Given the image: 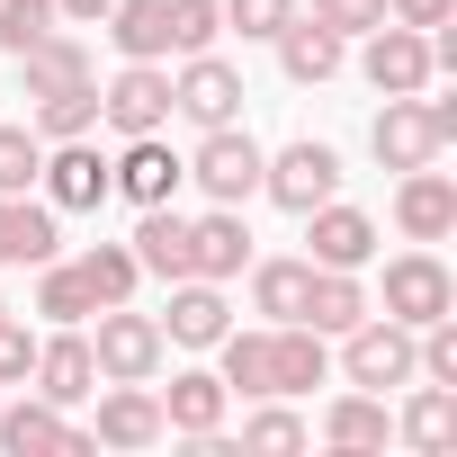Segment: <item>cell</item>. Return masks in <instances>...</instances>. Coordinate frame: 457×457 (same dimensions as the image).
I'll return each mask as SVG.
<instances>
[{
  "label": "cell",
  "instance_id": "cell-8",
  "mask_svg": "<svg viewBox=\"0 0 457 457\" xmlns=\"http://www.w3.org/2000/svg\"><path fill=\"white\" fill-rule=\"evenodd\" d=\"M179 179H188V162L162 135H126V153L108 162V197H126V206H162V197H179Z\"/></svg>",
  "mask_w": 457,
  "mask_h": 457
},
{
  "label": "cell",
  "instance_id": "cell-24",
  "mask_svg": "<svg viewBox=\"0 0 457 457\" xmlns=\"http://www.w3.org/2000/svg\"><path fill=\"white\" fill-rule=\"evenodd\" d=\"M99 28H108V46H117L126 63H162V54H170V10H162V0H117Z\"/></svg>",
  "mask_w": 457,
  "mask_h": 457
},
{
  "label": "cell",
  "instance_id": "cell-27",
  "mask_svg": "<svg viewBox=\"0 0 457 457\" xmlns=\"http://www.w3.org/2000/svg\"><path fill=\"white\" fill-rule=\"evenodd\" d=\"M28 126H37L46 144H72V135H90V126H99V81H72V90H37V99H28Z\"/></svg>",
  "mask_w": 457,
  "mask_h": 457
},
{
  "label": "cell",
  "instance_id": "cell-15",
  "mask_svg": "<svg viewBox=\"0 0 457 457\" xmlns=\"http://www.w3.org/2000/svg\"><path fill=\"white\" fill-rule=\"evenodd\" d=\"M252 270V234H243V206H215V215H197L188 224V278H243Z\"/></svg>",
  "mask_w": 457,
  "mask_h": 457
},
{
  "label": "cell",
  "instance_id": "cell-32",
  "mask_svg": "<svg viewBox=\"0 0 457 457\" xmlns=\"http://www.w3.org/2000/svg\"><path fill=\"white\" fill-rule=\"evenodd\" d=\"M37 314H46V323H90L99 296H90V278H81L72 261H46V278H37Z\"/></svg>",
  "mask_w": 457,
  "mask_h": 457
},
{
  "label": "cell",
  "instance_id": "cell-1",
  "mask_svg": "<svg viewBox=\"0 0 457 457\" xmlns=\"http://www.w3.org/2000/svg\"><path fill=\"white\" fill-rule=\"evenodd\" d=\"M162 323L135 314V305H99V332H90V359H99V386H153L162 377Z\"/></svg>",
  "mask_w": 457,
  "mask_h": 457
},
{
  "label": "cell",
  "instance_id": "cell-7",
  "mask_svg": "<svg viewBox=\"0 0 457 457\" xmlns=\"http://www.w3.org/2000/svg\"><path fill=\"white\" fill-rule=\"evenodd\" d=\"M99 126H117V135H162V126H170V72H162V63H126V72L99 90Z\"/></svg>",
  "mask_w": 457,
  "mask_h": 457
},
{
  "label": "cell",
  "instance_id": "cell-2",
  "mask_svg": "<svg viewBox=\"0 0 457 457\" xmlns=\"http://www.w3.org/2000/svg\"><path fill=\"white\" fill-rule=\"evenodd\" d=\"M341 377H350V386H368V395L412 386V332H403L395 314H359V323L341 332Z\"/></svg>",
  "mask_w": 457,
  "mask_h": 457
},
{
  "label": "cell",
  "instance_id": "cell-20",
  "mask_svg": "<svg viewBox=\"0 0 457 457\" xmlns=\"http://www.w3.org/2000/svg\"><path fill=\"white\" fill-rule=\"evenodd\" d=\"M153 439H162L153 386H108L99 395V421H90V448H153Z\"/></svg>",
  "mask_w": 457,
  "mask_h": 457
},
{
  "label": "cell",
  "instance_id": "cell-33",
  "mask_svg": "<svg viewBox=\"0 0 457 457\" xmlns=\"http://www.w3.org/2000/svg\"><path fill=\"white\" fill-rule=\"evenodd\" d=\"M215 350H224V368H215L224 395H270V332H224Z\"/></svg>",
  "mask_w": 457,
  "mask_h": 457
},
{
  "label": "cell",
  "instance_id": "cell-34",
  "mask_svg": "<svg viewBox=\"0 0 457 457\" xmlns=\"http://www.w3.org/2000/svg\"><path fill=\"white\" fill-rule=\"evenodd\" d=\"M54 28H63L54 0H0V54H10V63H19L37 37H54Z\"/></svg>",
  "mask_w": 457,
  "mask_h": 457
},
{
  "label": "cell",
  "instance_id": "cell-30",
  "mask_svg": "<svg viewBox=\"0 0 457 457\" xmlns=\"http://www.w3.org/2000/svg\"><path fill=\"white\" fill-rule=\"evenodd\" d=\"M72 270L90 278V296H99V305H135V287H144V261H135V243H90Z\"/></svg>",
  "mask_w": 457,
  "mask_h": 457
},
{
  "label": "cell",
  "instance_id": "cell-43",
  "mask_svg": "<svg viewBox=\"0 0 457 457\" xmlns=\"http://www.w3.org/2000/svg\"><path fill=\"white\" fill-rule=\"evenodd\" d=\"M421 117H430V135H439V144H457V99H421Z\"/></svg>",
  "mask_w": 457,
  "mask_h": 457
},
{
  "label": "cell",
  "instance_id": "cell-28",
  "mask_svg": "<svg viewBox=\"0 0 457 457\" xmlns=\"http://www.w3.org/2000/svg\"><path fill=\"white\" fill-rule=\"evenodd\" d=\"M323 439H332V448H350V457H359V448H386V439H395V421H386V395L350 386V395L323 412Z\"/></svg>",
  "mask_w": 457,
  "mask_h": 457
},
{
  "label": "cell",
  "instance_id": "cell-36",
  "mask_svg": "<svg viewBox=\"0 0 457 457\" xmlns=\"http://www.w3.org/2000/svg\"><path fill=\"white\" fill-rule=\"evenodd\" d=\"M170 10V54H206L224 37V0H162Z\"/></svg>",
  "mask_w": 457,
  "mask_h": 457
},
{
  "label": "cell",
  "instance_id": "cell-21",
  "mask_svg": "<svg viewBox=\"0 0 457 457\" xmlns=\"http://www.w3.org/2000/svg\"><path fill=\"white\" fill-rule=\"evenodd\" d=\"M135 261H144V278H188V215L162 197V206H135Z\"/></svg>",
  "mask_w": 457,
  "mask_h": 457
},
{
  "label": "cell",
  "instance_id": "cell-17",
  "mask_svg": "<svg viewBox=\"0 0 457 457\" xmlns=\"http://www.w3.org/2000/svg\"><path fill=\"white\" fill-rule=\"evenodd\" d=\"M0 448L10 457H63V448H90V430L63 421V403H0Z\"/></svg>",
  "mask_w": 457,
  "mask_h": 457
},
{
  "label": "cell",
  "instance_id": "cell-39",
  "mask_svg": "<svg viewBox=\"0 0 457 457\" xmlns=\"http://www.w3.org/2000/svg\"><path fill=\"white\" fill-rule=\"evenodd\" d=\"M305 19H323L332 37H368V28H386V0H314Z\"/></svg>",
  "mask_w": 457,
  "mask_h": 457
},
{
  "label": "cell",
  "instance_id": "cell-42",
  "mask_svg": "<svg viewBox=\"0 0 457 457\" xmlns=\"http://www.w3.org/2000/svg\"><path fill=\"white\" fill-rule=\"evenodd\" d=\"M54 10H63V28H99V19L117 10V0H54Z\"/></svg>",
  "mask_w": 457,
  "mask_h": 457
},
{
  "label": "cell",
  "instance_id": "cell-40",
  "mask_svg": "<svg viewBox=\"0 0 457 457\" xmlns=\"http://www.w3.org/2000/svg\"><path fill=\"white\" fill-rule=\"evenodd\" d=\"M28 368H37V332L19 314H0V386H28Z\"/></svg>",
  "mask_w": 457,
  "mask_h": 457
},
{
  "label": "cell",
  "instance_id": "cell-3",
  "mask_svg": "<svg viewBox=\"0 0 457 457\" xmlns=\"http://www.w3.org/2000/svg\"><path fill=\"white\" fill-rule=\"evenodd\" d=\"M261 162H270V153H261V144L243 135V117H234V126H206V144L188 153V179H197L215 206H243V197H261Z\"/></svg>",
  "mask_w": 457,
  "mask_h": 457
},
{
  "label": "cell",
  "instance_id": "cell-11",
  "mask_svg": "<svg viewBox=\"0 0 457 457\" xmlns=\"http://www.w3.org/2000/svg\"><path fill=\"white\" fill-rule=\"evenodd\" d=\"M359 63H368V81H377L386 99L430 90V37H421V28H395V19L368 28V54H359Z\"/></svg>",
  "mask_w": 457,
  "mask_h": 457
},
{
  "label": "cell",
  "instance_id": "cell-5",
  "mask_svg": "<svg viewBox=\"0 0 457 457\" xmlns=\"http://www.w3.org/2000/svg\"><path fill=\"white\" fill-rule=\"evenodd\" d=\"M170 117H188V126H234V117H243V72L224 63L215 46H206V54H179Z\"/></svg>",
  "mask_w": 457,
  "mask_h": 457
},
{
  "label": "cell",
  "instance_id": "cell-41",
  "mask_svg": "<svg viewBox=\"0 0 457 457\" xmlns=\"http://www.w3.org/2000/svg\"><path fill=\"white\" fill-rule=\"evenodd\" d=\"M386 19H395V28H448L457 0H386Z\"/></svg>",
  "mask_w": 457,
  "mask_h": 457
},
{
  "label": "cell",
  "instance_id": "cell-6",
  "mask_svg": "<svg viewBox=\"0 0 457 457\" xmlns=\"http://www.w3.org/2000/svg\"><path fill=\"white\" fill-rule=\"evenodd\" d=\"M261 188L287 206V215H305V206H323V197H341V153L332 144H287L278 162H261Z\"/></svg>",
  "mask_w": 457,
  "mask_h": 457
},
{
  "label": "cell",
  "instance_id": "cell-12",
  "mask_svg": "<svg viewBox=\"0 0 457 457\" xmlns=\"http://www.w3.org/2000/svg\"><path fill=\"white\" fill-rule=\"evenodd\" d=\"M46 206L54 215H90L99 197H108V162L90 153V135H72V144H46Z\"/></svg>",
  "mask_w": 457,
  "mask_h": 457
},
{
  "label": "cell",
  "instance_id": "cell-38",
  "mask_svg": "<svg viewBox=\"0 0 457 457\" xmlns=\"http://www.w3.org/2000/svg\"><path fill=\"white\" fill-rule=\"evenodd\" d=\"M287 19H296V0H224V28H243V37H261V46H270Z\"/></svg>",
  "mask_w": 457,
  "mask_h": 457
},
{
  "label": "cell",
  "instance_id": "cell-9",
  "mask_svg": "<svg viewBox=\"0 0 457 457\" xmlns=\"http://www.w3.org/2000/svg\"><path fill=\"white\" fill-rule=\"evenodd\" d=\"M305 243H314V252H305L314 270H368V261H377V215L323 197V206H305Z\"/></svg>",
  "mask_w": 457,
  "mask_h": 457
},
{
  "label": "cell",
  "instance_id": "cell-26",
  "mask_svg": "<svg viewBox=\"0 0 457 457\" xmlns=\"http://www.w3.org/2000/svg\"><path fill=\"white\" fill-rule=\"evenodd\" d=\"M19 72H28V99H37V90H72V81H99V72H90V46H81V37H63V28H54V37H37V46L19 54Z\"/></svg>",
  "mask_w": 457,
  "mask_h": 457
},
{
  "label": "cell",
  "instance_id": "cell-13",
  "mask_svg": "<svg viewBox=\"0 0 457 457\" xmlns=\"http://www.w3.org/2000/svg\"><path fill=\"white\" fill-rule=\"evenodd\" d=\"M153 323H162V341H179V350H215L224 332H234L215 278H170V314H153Z\"/></svg>",
  "mask_w": 457,
  "mask_h": 457
},
{
  "label": "cell",
  "instance_id": "cell-19",
  "mask_svg": "<svg viewBox=\"0 0 457 457\" xmlns=\"http://www.w3.org/2000/svg\"><path fill=\"white\" fill-rule=\"evenodd\" d=\"M332 377V350L314 323H270V395H314Z\"/></svg>",
  "mask_w": 457,
  "mask_h": 457
},
{
  "label": "cell",
  "instance_id": "cell-14",
  "mask_svg": "<svg viewBox=\"0 0 457 457\" xmlns=\"http://www.w3.org/2000/svg\"><path fill=\"white\" fill-rule=\"evenodd\" d=\"M37 395L46 403H81V395H99V359H90V332L81 323H63L54 341H37Z\"/></svg>",
  "mask_w": 457,
  "mask_h": 457
},
{
  "label": "cell",
  "instance_id": "cell-23",
  "mask_svg": "<svg viewBox=\"0 0 457 457\" xmlns=\"http://www.w3.org/2000/svg\"><path fill=\"white\" fill-rule=\"evenodd\" d=\"M270 46H278V63H287V81H305V90L341 72V37H332L323 19H305V10H296V19H287V28L270 37Z\"/></svg>",
  "mask_w": 457,
  "mask_h": 457
},
{
  "label": "cell",
  "instance_id": "cell-37",
  "mask_svg": "<svg viewBox=\"0 0 457 457\" xmlns=\"http://www.w3.org/2000/svg\"><path fill=\"white\" fill-rule=\"evenodd\" d=\"M243 448H261V457H287V448H305V421L270 403V412H252V421H243Z\"/></svg>",
  "mask_w": 457,
  "mask_h": 457
},
{
  "label": "cell",
  "instance_id": "cell-16",
  "mask_svg": "<svg viewBox=\"0 0 457 457\" xmlns=\"http://www.w3.org/2000/svg\"><path fill=\"white\" fill-rule=\"evenodd\" d=\"M153 403H162V430H179V439H215L234 395H224V377H206V368H179Z\"/></svg>",
  "mask_w": 457,
  "mask_h": 457
},
{
  "label": "cell",
  "instance_id": "cell-35",
  "mask_svg": "<svg viewBox=\"0 0 457 457\" xmlns=\"http://www.w3.org/2000/svg\"><path fill=\"white\" fill-rule=\"evenodd\" d=\"M37 170H46V135L37 126H0V197L37 188Z\"/></svg>",
  "mask_w": 457,
  "mask_h": 457
},
{
  "label": "cell",
  "instance_id": "cell-25",
  "mask_svg": "<svg viewBox=\"0 0 457 457\" xmlns=\"http://www.w3.org/2000/svg\"><path fill=\"white\" fill-rule=\"evenodd\" d=\"M359 314H368V287H359V270H314V287H305V314H296V323H314L323 341H341Z\"/></svg>",
  "mask_w": 457,
  "mask_h": 457
},
{
  "label": "cell",
  "instance_id": "cell-4",
  "mask_svg": "<svg viewBox=\"0 0 457 457\" xmlns=\"http://www.w3.org/2000/svg\"><path fill=\"white\" fill-rule=\"evenodd\" d=\"M386 314L403 323V332H421V323H439V314H457V278H448V261L421 243V252H403V261H386Z\"/></svg>",
  "mask_w": 457,
  "mask_h": 457
},
{
  "label": "cell",
  "instance_id": "cell-29",
  "mask_svg": "<svg viewBox=\"0 0 457 457\" xmlns=\"http://www.w3.org/2000/svg\"><path fill=\"white\" fill-rule=\"evenodd\" d=\"M421 457H448L457 448V386H421L412 403H403V421H395Z\"/></svg>",
  "mask_w": 457,
  "mask_h": 457
},
{
  "label": "cell",
  "instance_id": "cell-22",
  "mask_svg": "<svg viewBox=\"0 0 457 457\" xmlns=\"http://www.w3.org/2000/svg\"><path fill=\"white\" fill-rule=\"evenodd\" d=\"M19 261H28V270L54 261V206L28 197V188H19V197H0V270H19Z\"/></svg>",
  "mask_w": 457,
  "mask_h": 457
},
{
  "label": "cell",
  "instance_id": "cell-18",
  "mask_svg": "<svg viewBox=\"0 0 457 457\" xmlns=\"http://www.w3.org/2000/svg\"><path fill=\"white\" fill-rule=\"evenodd\" d=\"M368 144H377L386 170H421V162H439V135H430V117H421V90H412V99H386L377 126H368Z\"/></svg>",
  "mask_w": 457,
  "mask_h": 457
},
{
  "label": "cell",
  "instance_id": "cell-10",
  "mask_svg": "<svg viewBox=\"0 0 457 457\" xmlns=\"http://www.w3.org/2000/svg\"><path fill=\"white\" fill-rule=\"evenodd\" d=\"M395 224H403V243H448L457 234V179L448 170H403L395 179Z\"/></svg>",
  "mask_w": 457,
  "mask_h": 457
},
{
  "label": "cell",
  "instance_id": "cell-31",
  "mask_svg": "<svg viewBox=\"0 0 457 457\" xmlns=\"http://www.w3.org/2000/svg\"><path fill=\"white\" fill-rule=\"evenodd\" d=\"M305 287H314V261H252V305L270 323H296L305 314Z\"/></svg>",
  "mask_w": 457,
  "mask_h": 457
}]
</instances>
